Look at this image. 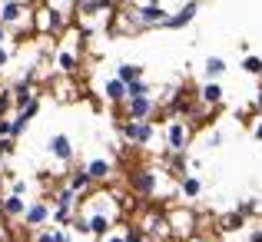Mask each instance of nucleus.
<instances>
[{"label": "nucleus", "instance_id": "f257e3e1", "mask_svg": "<svg viewBox=\"0 0 262 242\" xmlns=\"http://www.w3.org/2000/svg\"><path fill=\"white\" fill-rule=\"evenodd\" d=\"M129 17H133L136 30H163V24H166L169 10H166V4H156V0H143V4H136L133 10H129Z\"/></svg>", "mask_w": 262, "mask_h": 242}, {"label": "nucleus", "instance_id": "f03ea898", "mask_svg": "<svg viewBox=\"0 0 262 242\" xmlns=\"http://www.w3.org/2000/svg\"><path fill=\"white\" fill-rule=\"evenodd\" d=\"M116 129H120V136L136 149L149 146V143L160 136V129H156L153 120H123V123H116Z\"/></svg>", "mask_w": 262, "mask_h": 242}, {"label": "nucleus", "instance_id": "7ed1b4c3", "mask_svg": "<svg viewBox=\"0 0 262 242\" xmlns=\"http://www.w3.org/2000/svg\"><path fill=\"white\" fill-rule=\"evenodd\" d=\"M189 140H192L189 120H183V116H169L166 126H163V143H166V149H169V153H186Z\"/></svg>", "mask_w": 262, "mask_h": 242}, {"label": "nucleus", "instance_id": "20e7f679", "mask_svg": "<svg viewBox=\"0 0 262 242\" xmlns=\"http://www.w3.org/2000/svg\"><path fill=\"white\" fill-rule=\"evenodd\" d=\"M160 179H163L160 169H153V166H136V169L129 172V189L140 199H153L156 192H160Z\"/></svg>", "mask_w": 262, "mask_h": 242}, {"label": "nucleus", "instance_id": "39448f33", "mask_svg": "<svg viewBox=\"0 0 262 242\" xmlns=\"http://www.w3.org/2000/svg\"><path fill=\"white\" fill-rule=\"evenodd\" d=\"M156 109H160L156 96H129V100L123 103V113H126V120H153Z\"/></svg>", "mask_w": 262, "mask_h": 242}, {"label": "nucleus", "instance_id": "423d86ee", "mask_svg": "<svg viewBox=\"0 0 262 242\" xmlns=\"http://www.w3.org/2000/svg\"><path fill=\"white\" fill-rule=\"evenodd\" d=\"M50 219H53V206L47 203V199L30 203L27 212H24V226H27V229H43V226H50Z\"/></svg>", "mask_w": 262, "mask_h": 242}, {"label": "nucleus", "instance_id": "0eeeda50", "mask_svg": "<svg viewBox=\"0 0 262 242\" xmlns=\"http://www.w3.org/2000/svg\"><path fill=\"white\" fill-rule=\"evenodd\" d=\"M196 13H199V0H186L176 13H169V17H166L163 30H183V27H189L192 20H196Z\"/></svg>", "mask_w": 262, "mask_h": 242}, {"label": "nucleus", "instance_id": "6e6552de", "mask_svg": "<svg viewBox=\"0 0 262 242\" xmlns=\"http://www.w3.org/2000/svg\"><path fill=\"white\" fill-rule=\"evenodd\" d=\"M113 10V0H80L77 4V17L83 20V24H96V17H103V13Z\"/></svg>", "mask_w": 262, "mask_h": 242}, {"label": "nucleus", "instance_id": "1a4fd4ad", "mask_svg": "<svg viewBox=\"0 0 262 242\" xmlns=\"http://www.w3.org/2000/svg\"><path fill=\"white\" fill-rule=\"evenodd\" d=\"M47 149H50V156H53L57 163H73V156H77V149H73V140H70L67 133H57V136H50Z\"/></svg>", "mask_w": 262, "mask_h": 242}, {"label": "nucleus", "instance_id": "9d476101", "mask_svg": "<svg viewBox=\"0 0 262 242\" xmlns=\"http://www.w3.org/2000/svg\"><path fill=\"white\" fill-rule=\"evenodd\" d=\"M83 169H86V176L93 179V186L113 179V160H106V156H90V160L83 163Z\"/></svg>", "mask_w": 262, "mask_h": 242}, {"label": "nucleus", "instance_id": "9b49d317", "mask_svg": "<svg viewBox=\"0 0 262 242\" xmlns=\"http://www.w3.org/2000/svg\"><path fill=\"white\" fill-rule=\"evenodd\" d=\"M196 96L206 103V106L219 109V106H223V100H226V90H223V83H219V80H206L203 86H199V93H196Z\"/></svg>", "mask_w": 262, "mask_h": 242}, {"label": "nucleus", "instance_id": "f8f14e48", "mask_svg": "<svg viewBox=\"0 0 262 242\" xmlns=\"http://www.w3.org/2000/svg\"><path fill=\"white\" fill-rule=\"evenodd\" d=\"M103 100H106V103H113V106H123V103L129 100L126 83H123L120 77H110L106 83H103Z\"/></svg>", "mask_w": 262, "mask_h": 242}, {"label": "nucleus", "instance_id": "ddd939ff", "mask_svg": "<svg viewBox=\"0 0 262 242\" xmlns=\"http://www.w3.org/2000/svg\"><path fill=\"white\" fill-rule=\"evenodd\" d=\"M86 223H90V236L106 239L110 229H113V212H86Z\"/></svg>", "mask_w": 262, "mask_h": 242}, {"label": "nucleus", "instance_id": "4468645a", "mask_svg": "<svg viewBox=\"0 0 262 242\" xmlns=\"http://www.w3.org/2000/svg\"><path fill=\"white\" fill-rule=\"evenodd\" d=\"M24 17H27V7L20 4V0H4V4H0V24L4 27L20 24Z\"/></svg>", "mask_w": 262, "mask_h": 242}, {"label": "nucleus", "instance_id": "2eb2a0df", "mask_svg": "<svg viewBox=\"0 0 262 242\" xmlns=\"http://www.w3.org/2000/svg\"><path fill=\"white\" fill-rule=\"evenodd\" d=\"M57 70L63 73V77H73V73L80 70V57L73 47H60L57 50Z\"/></svg>", "mask_w": 262, "mask_h": 242}, {"label": "nucleus", "instance_id": "dca6fc26", "mask_svg": "<svg viewBox=\"0 0 262 242\" xmlns=\"http://www.w3.org/2000/svg\"><path fill=\"white\" fill-rule=\"evenodd\" d=\"M27 199L24 196H13V192H7L4 199H0V212H4L7 219H24V212H27Z\"/></svg>", "mask_w": 262, "mask_h": 242}, {"label": "nucleus", "instance_id": "f3484780", "mask_svg": "<svg viewBox=\"0 0 262 242\" xmlns=\"http://www.w3.org/2000/svg\"><path fill=\"white\" fill-rule=\"evenodd\" d=\"M63 183L70 186V189L77 192V196H86V192L93 189V179L86 176V169H83V166H80V169H70V172H67V179H63Z\"/></svg>", "mask_w": 262, "mask_h": 242}, {"label": "nucleus", "instance_id": "a211bd4d", "mask_svg": "<svg viewBox=\"0 0 262 242\" xmlns=\"http://www.w3.org/2000/svg\"><path fill=\"white\" fill-rule=\"evenodd\" d=\"M179 196H183V199H199V196H203V179H199L196 172L179 176Z\"/></svg>", "mask_w": 262, "mask_h": 242}, {"label": "nucleus", "instance_id": "6ab92c4d", "mask_svg": "<svg viewBox=\"0 0 262 242\" xmlns=\"http://www.w3.org/2000/svg\"><path fill=\"white\" fill-rule=\"evenodd\" d=\"M226 70H229L226 57H206V60H203V77H206V80H223Z\"/></svg>", "mask_w": 262, "mask_h": 242}, {"label": "nucleus", "instance_id": "aec40b11", "mask_svg": "<svg viewBox=\"0 0 262 242\" xmlns=\"http://www.w3.org/2000/svg\"><path fill=\"white\" fill-rule=\"evenodd\" d=\"M53 206H60V209H77V206H80V196L63 183L57 192H53Z\"/></svg>", "mask_w": 262, "mask_h": 242}, {"label": "nucleus", "instance_id": "412c9836", "mask_svg": "<svg viewBox=\"0 0 262 242\" xmlns=\"http://www.w3.org/2000/svg\"><path fill=\"white\" fill-rule=\"evenodd\" d=\"M113 77H120V80L129 86V83H136V80H143V77H146V70H143L140 63H120V67H116V73H113Z\"/></svg>", "mask_w": 262, "mask_h": 242}, {"label": "nucleus", "instance_id": "4be33fe9", "mask_svg": "<svg viewBox=\"0 0 262 242\" xmlns=\"http://www.w3.org/2000/svg\"><path fill=\"white\" fill-rule=\"evenodd\" d=\"M37 27L40 30H60L63 20H60V13H53V10H37Z\"/></svg>", "mask_w": 262, "mask_h": 242}, {"label": "nucleus", "instance_id": "5701e85b", "mask_svg": "<svg viewBox=\"0 0 262 242\" xmlns=\"http://www.w3.org/2000/svg\"><path fill=\"white\" fill-rule=\"evenodd\" d=\"M27 129H30V120H27L24 113H10V136L13 140H20Z\"/></svg>", "mask_w": 262, "mask_h": 242}, {"label": "nucleus", "instance_id": "b1692460", "mask_svg": "<svg viewBox=\"0 0 262 242\" xmlns=\"http://www.w3.org/2000/svg\"><path fill=\"white\" fill-rule=\"evenodd\" d=\"M169 229L189 232L192 229V212H173V216H169Z\"/></svg>", "mask_w": 262, "mask_h": 242}, {"label": "nucleus", "instance_id": "393cba45", "mask_svg": "<svg viewBox=\"0 0 262 242\" xmlns=\"http://www.w3.org/2000/svg\"><path fill=\"white\" fill-rule=\"evenodd\" d=\"M239 229H246V216L243 212H229V216L223 219V232H239Z\"/></svg>", "mask_w": 262, "mask_h": 242}, {"label": "nucleus", "instance_id": "a878e982", "mask_svg": "<svg viewBox=\"0 0 262 242\" xmlns=\"http://www.w3.org/2000/svg\"><path fill=\"white\" fill-rule=\"evenodd\" d=\"M243 73H249V77H262V57L246 53V57H243Z\"/></svg>", "mask_w": 262, "mask_h": 242}, {"label": "nucleus", "instance_id": "bb28decb", "mask_svg": "<svg viewBox=\"0 0 262 242\" xmlns=\"http://www.w3.org/2000/svg\"><path fill=\"white\" fill-rule=\"evenodd\" d=\"M57 229H70L73 223V209H60V206H53V219H50Z\"/></svg>", "mask_w": 262, "mask_h": 242}, {"label": "nucleus", "instance_id": "cd10ccee", "mask_svg": "<svg viewBox=\"0 0 262 242\" xmlns=\"http://www.w3.org/2000/svg\"><path fill=\"white\" fill-rule=\"evenodd\" d=\"M13 113V86H0V116H10Z\"/></svg>", "mask_w": 262, "mask_h": 242}, {"label": "nucleus", "instance_id": "c85d7f7f", "mask_svg": "<svg viewBox=\"0 0 262 242\" xmlns=\"http://www.w3.org/2000/svg\"><path fill=\"white\" fill-rule=\"evenodd\" d=\"M129 96H153V83H149L146 77H143V80H136V83H129Z\"/></svg>", "mask_w": 262, "mask_h": 242}, {"label": "nucleus", "instance_id": "c756f323", "mask_svg": "<svg viewBox=\"0 0 262 242\" xmlns=\"http://www.w3.org/2000/svg\"><path fill=\"white\" fill-rule=\"evenodd\" d=\"M70 229L77 232V236H90V223H86V212H73V223Z\"/></svg>", "mask_w": 262, "mask_h": 242}, {"label": "nucleus", "instance_id": "7c9ffc66", "mask_svg": "<svg viewBox=\"0 0 262 242\" xmlns=\"http://www.w3.org/2000/svg\"><path fill=\"white\" fill-rule=\"evenodd\" d=\"M33 242H57V226H43V229H37L33 232Z\"/></svg>", "mask_w": 262, "mask_h": 242}, {"label": "nucleus", "instance_id": "2f4dec72", "mask_svg": "<svg viewBox=\"0 0 262 242\" xmlns=\"http://www.w3.org/2000/svg\"><path fill=\"white\" fill-rule=\"evenodd\" d=\"M123 236H126V242H149V236L140 229V226H129V229H123Z\"/></svg>", "mask_w": 262, "mask_h": 242}, {"label": "nucleus", "instance_id": "473e14b6", "mask_svg": "<svg viewBox=\"0 0 262 242\" xmlns=\"http://www.w3.org/2000/svg\"><path fill=\"white\" fill-rule=\"evenodd\" d=\"M236 209H239V212H243V216H246V219H249V216H256V212H259V199H243V203H239V206H236Z\"/></svg>", "mask_w": 262, "mask_h": 242}, {"label": "nucleus", "instance_id": "72a5a7b5", "mask_svg": "<svg viewBox=\"0 0 262 242\" xmlns=\"http://www.w3.org/2000/svg\"><path fill=\"white\" fill-rule=\"evenodd\" d=\"M223 143H226V133H223V129H212V133L206 136V146H209V149H219Z\"/></svg>", "mask_w": 262, "mask_h": 242}, {"label": "nucleus", "instance_id": "f704fd0d", "mask_svg": "<svg viewBox=\"0 0 262 242\" xmlns=\"http://www.w3.org/2000/svg\"><path fill=\"white\" fill-rule=\"evenodd\" d=\"M17 153V140H13V136H4V140H0V156H13Z\"/></svg>", "mask_w": 262, "mask_h": 242}, {"label": "nucleus", "instance_id": "c9c22d12", "mask_svg": "<svg viewBox=\"0 0 262 242\" xmlns=\"http://www.w3.org/2000/svg\"><path fill=\"white\" fill-rule=\"evenodd\" d=\"M27 189H30L27 179H10V192H13V196H27Z\"/></svg>", "mask_w": 262, "mask_h": 242}, {"label": "nucleus", "instance_id": "e433bc0d", "mask_svg": "<svg viewBox=\"0 0 262 242\" xmlns=\"http://www.w3.org/2000/svg\"><path fill=\"white\" fill-rule=\"evenodd\" d=\"M17 113H24V116H27V120H30V123H33V120H37V116H40V100H33V103H30V106H24V109H17Z\"/></svg>", "mask_w": 262, "mask_h": 242}, {"label": "nucleus", "instance_id": "4c0bfd02", "mask_svg": "<svg viewBox=\"0 0 262 242\" xmlns=\"http://www.w3.org/2000/svg\"><path fill=\"white\" fill-rule=\"evenodd\" d=\"M246 242H262V223L249 229V236H246Z\"/></svg>", "mask_w": 262, "mask_h": 242}, {"label": "nucleus", "instance_id": "58836bf2", "mask_svg": "<svg viewBox=\"0 0 262 242\" xmlns=\"http://www.w3.org/2000/svg\"><path fill=\"white\" fill-rule=\"evenodd\" d=\"M10 136V116H0V140Z\"/></svg>", "mask_w": 262, "mask_h": 242}, {"label": "nucleus", "instance_id": "ea45409f", "mask_svg": "<svg viewBox=\"0 0 262 242\" xmlns=\"http://www.w3.org/2000/svg\"><path fill=\"white\" fill-rule=\"evenodd\" d=\"M252 140H259V143H262V116L256 120V126H252Z\"/></svg>", "mask_w": 262, "mask_h": 242}, {"label": "nucleus", "instance_id": "a19ab883", "mask_svg": "<svg viewBox=\"0 0 262 242\" xmlns=\"http://www.w3.org/2000/svg\"><path fill=\"white\" fill-rule=\"evenodd\" d=\"M103 242H126V236H123V232H110V236L103 239Z\"/></svg>", "mask_w": 262, "mask_h": 242}, {"label": "nucleus", "instance_id": "79ce46f5", "mask_svg": "<svg viewBox=\"0 0 262 242\" xmlns=\"http://www.w3.org/2000/svg\"><path fill=\"white\" fill-rule=\"evenodd\" d=\"M10 63V50H7V47H0V67H7Z\"/></svg>", "mask_w": 262, "mask_h": 242}, {"label": "nucleus", "instance_id": "37998d69", "mask_svg": "<svg viewBox=\"0 0 262 242\" xmlns=\"http://www.w3.org/2000/svg\"><path fill=\"white\" fill-rule=\"evenodd\" d=\"M252 103H256V113L262 116V90H259V93H256V100H252Z\"/></svg>", "mask_w": 262, "mask_h": 242}, {"label": "nucleus", "instance_id": "c03bdc74", "mask_svg": "<svg viewBox=\"0 0 262 242\" xmlns=\"http://www.w3.org/2000/svg\"><path fill=\"white\" fill-rule=\"evenodd\" d=\"M4 43H7V27L0 24V47H4Z\"/></svg>", "mask_w": 262, "mask_h": 242}, {"label": "nucleus", "instance_id": "a18cd8bd", "mask_svg": "<svg viewBox=\"0 0 262 242\" xmlns=\"http://www.w3.org/2000/svg\"><path fill=\"white\" fill-rule=\"evenodd\" d=\"M189 242H209V239H206V236H196V239H189Z\"/></svg>", "mask_w": 262, "mask_h": 242}]
</instances>
